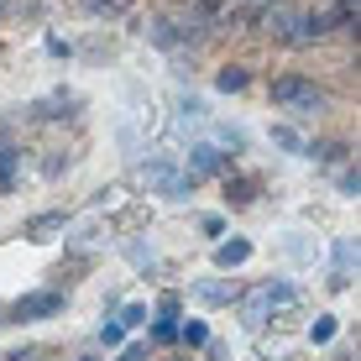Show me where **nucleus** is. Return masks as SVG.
Returning <instances> with one entry per match:
<instances>
[{
	"mask_svg": "<svg viewBox=\"0 0 361 361\" xmlns=\"http://www.w3.org/2000/svg\"><path fill=\"white\" fill-rule=\"evenodd\" d=\"M183 361H189V356H183Z\"/></svg>",
	"mask_w": 361,
	"mask_h": 361,
	"instance_id": "cd10ccee",
	"label": "nucleus"
},
{
	"mask_svg": "<svg viewBox=\"0 0 361 361\" xmlns=\"http://www.w3.org/2000/svg\"><path fill=\"white\" fill-rule=\"evenodd\" d=\"M84 6H90L94 16H121V11H126L131 0H84Z\"/></svg>",
	"mask_w": 361,
	"mask_h": 361,
	"instance_id": "f3484780",
	"label": "nucleus"
},
{
	"mask_svg": "<svg viewBox=\"0 0 361 361\" xmlns=\"http://www.w3.org/2000/svg\"><path fill=\"white\" fill-rule=\"evenodd\" d=\"M199 231H204V235H220V231H226V220H220V215H199Z\"/></svg>",
	"mask_w": 361,
	"mask_h": 361,
	"instance_id": "5701e85b",
	"label": "nucleus"
},
{
	"mask_svg": "<svg viewBox=\"0 0 361 361\" xmlns=\"http://www.w3.org/2000/svg\"><path fill=\"white\" fill-rule=\"evenodd\" d=\"M178 309H183L178 293H163V298H157V319H168V325H178Z\"/></svg>",
	"mask_w": 361,
	"mask_h": 361,
	"instance_id": "4468645a",
	"label": "nucleus"
},
{
	"mask_svg": "<svg viewBox=\"0 0 361 361\" xmlns=\"http://www.w3.org/2000/svg\"><path fill=\"white\" fill-rule=\"evenodd\" d=\"M341 152H345L341 142H314V147H304V157H319V163H335Z\"/></svg>",
	"mask_w": 361,
	"mask_h": 361,
	"instance_id": "2eb2a0df",
	"label": "nucleus"
},
{
	"mask_svg": "<svg viewBox=\"0 0 361 361\" xmlns=\"http://www.w3.org/2000/svg\"><path fill=\"white\" fill-rule=\"evenodd\" d=\"M152 341H157V345L178 341V325H168V319H157V325H152Z\"/></svg>",
	"mask_w": 361,
	"mask_h": 361,
	"instance_id": "412c9836",
	"label": "nucleus"
},
{
	"mask_svg": "<svg viewBox=\"0 0 361 361\" xmlns=\"http://www.w3.org/2000/svg\"><path fill=\"white\" fill-rule=\"evenodd\" d=\"M341 194H361V173H356V168L341 173Z\"/></svg>",
	"mask_w": 361,
	"mask_h": 361,
	"instance_id": "4be33fe9",
	"label": "nucleus"
},
{
	"mask_svg": "<svg viewBox=\"0 0 361 361\" xmlns=\"http://www.w3.org/2000/svg\"><path fill=\"white\" fill-rule=\"evenodd\" d=\"M257 189H262L257 178H235V173H226V199H231L235 209H246V204H252V199H257Z\"/></svg>",
	"mask_w": 361,
	"mask_h": 361,
	"instance_id": "1a4fd4ad",
	"label": "nucleus"
},
{
	"mask_svg": "<svg viewBox=\"0 0 361 361\" xmlns=\"http://www.w3.org/2000/svg\"><path fill=\"white\" fill-rule=\"evenodd\" d=\"M199 351H204L209 361H231V345H226V341H215V335H209V341L199 345Z\"/></svg>",
	"mask_w": 361,
	"mask_h": 361,
	"instance_id": "aec40b11",
	"label": "nucleus"
},
{
	"mask_svg": "<svg viewBox=\"0 0 361 361\" xmlns=\"http://www.w3.org/2000/svg\"><path fill=\"white\" fill-rule=\"evenodd\" d=\"M136 325H147V304H126L121 309V330H136Z\"/></svg>",
	"mask_w": 361,
	"mask_h": 361,
	"instance_id": "dca6fc26",
	"label": "nucleus"
},
{
	"mask_svg": "<svg viewBox=\"0 0 361 361\" xmlns=\"http://www.w3.org/2000/svg\"><path fill=\"white\" fill-rule=\"evenodd\" d=\"M6 6H11V0H0V16H6Z\"/></svg>",
	"mask_w": 361,
	"mask_h": 361,
	"instance_id": "393cba45",
	"label": "nucleus"
},
{
	"mask_svg": "<svg viewBox=\"0 0 361 361\" xmlns=\"http://www.w3.org/2000/svg\"><path fill=\"white\" fill-rule=\"evenodd\" d=\"M272 147H283V152H304V136L293 126H272Z\"/></svg>",
	"mask_w": 361,
	"mask_h": 361,
	"instance_id": "f8f14e48",
	"label": "nucleus"
},
{
	"mask_svg": "<svg viewBox=\"0 0 361 361\" xmlns=\"http://www.w3.org/2000/svg\"><path fill=\"white\" fill-rule=\"evenodd\" d=\"M283 304H293V283H267V288L252 298V314L257 309H283Z\"/></svg>",
	"mask_w": 361,
	"mask_h": 361,
	"instance_id": "6e6552de",
	"label": "nucleus"
},
{
	"mask_svg": "<svg viewBox=\"0 0 361 361\" xmlns=\"http://www.w3.org/2000/svg\"><path fill=\"white\" fill-rule=\"evenodd\" d=\"M99 341H105V345H121V341H126V330H121V319H105V325H99Z\"/></svg>",
	"mask_w": 361,
	"mask_h": 361,
	"instance_id": "6ab92c4d",
	"label": "nucleus"
},
{
	"mask_svg": "<svg viewBox=\"0 0 361 361\" xmlns=\"http://www.w3.org/2000/svg\"><path fill=\"white\" fill-rule=\"evenodd\" d=\"M63 304H68L63 288H37V293H21L16 304H11V319H16V325H27V319H53V314H63Z\"/></svg>",
	"mask_w": 361,
	"mask_h": 361,
	"instance_id": "f03ea898",
	"label": "nucleus"
},
{
	"mask_svg": "<svg viewBox=\"0 0 361 361\" xmlns=\"http://www.w3.org/2000/svg\"><path fill=\"white\" fill-rule=\"evenodd\" d=\"M246 84H252V73H246L241 63H231V68H220V73H215V90H220V94H241Z\"/></svg>",
	"mask_w": 361,
	"mask_h": 361,
	"instance_id": "9d476101",
	"label": "nucleus"
},
{
	"mask_svg": "<svg viewBox=\"0 0 361 361\" xmlns=\"http://www.w3.org/2000/svg\"><path fill=\"white\" fill-rule=\"evenodd\" d=\"M194 293L204 298V304H226V298H231V288H220V283H199Z\"/></svg>",
	"mask_w": 361,
	"mask_h": 361,
	"instance_id": "a211bd4d",
	"label": "nucleus"
},
{
	"mask_svg": "<svg viewBox=\"0 0 361 361\" xmlns=\"http://www.w3.org/2000/svg\"><path fill=\"white\" fill-rule=\"evenodd\" d=\"M121 361H142V345H126V351H121Z\"/></svg>",
	"mask_w": 361,
	"mask_h": 361,
	"instance_id": "b1692460",
	"label": "nucleus"
},
{
	"mask_svg": "<svg viewBox=\"0 0 361 361\" xmlns=\"http://www.w3.org/2000/svg\"><path fill=\"white\" fill-rule=\"evenodd\" d=\"M0 325H6V319H0Z\"/></svg>",
	"mask_w": 361,
	"mask_h": 361,
	"instance_id": "a878e982",
	"label": "nucleus"
},
{
	"mask_svg": "<svg viewBox=\"0 0 361 361\" xmlns=\"http://www.w3.org/2000/svg\"><path fill=\"white\" fill-rule=\"evenodd\" d=\"M189 178L199 183V178H209V173H226V152L220 147H209V142H199V147H189Z\"/></svg>",
	"mask_w": 361,
	"mask_h": 361,
	"instance_id": "7ed1b4c3",
	"label": "nucleus"
},
{
	"mask_svg": "<svg viewBox=\"0 0 361 361\" xmlns=\"http://www.w3.org/2000/svg\"><path fill=\"white\" fill-rule=\"evenodd\" d=\"M325 16H330V32H335V27H341V32H356V21H361V0H335Z\"/></svg>",
	"mask_w": 361,
	"mask_h": 361,
	"instance_id": "0eeeda50",
	"label": "nucleus"
},
{
	"mask_svg": "<svg viewBox=\"0 0 361 361\" xmlns=\"http://www.w3.org/2000/svg\"><path fill=\"white\" fill-rule=\"evenodd\" d=\"M68 226V215L63 209H42V215H32L27 226H21V235H27V241H53L58 231Z\"/></svg>",
	"mask_w": 361,
	"mask_h": 361,
	"instance_id": "20e7f679",
	"label": "nucleus"
},
{
	"mask_svg": "<svg viewBox=\"0 0 361 361\" xmlns=\"http://www.w3.org/2000/svg\"><path fill=\"white\" fill-rule=\"evenodd\" d=\"M272 105H283V110H325V90H319L314 79H304V73H283V79H272Z\"/></svg>",
	"mask_w": 361,
	"mask_h": 361,
	"instance_id": "f257e3e1",
	"label": "nucleus"
},
{
	"mask_svg": "<svg viewBox=\"0 0 361 361\" xmlns=\"http://www.w3.org/2000/svg\"><path fill=\"white\" fill-rule=\"evenodd\" d=\"M73 105H79V99L58 90V94H47V99H32V105H27V116H32V121H53V116H68Z\"/></svg>",
	"mask_w": 361,
	"mask_h": 361,
	"instance_id": "39448f33",
	"label": "nucleus"
},
{
	"mask_svg": "<svg viewBox=\"0 0 361 361\" xmlns=\"http://www.w3.org/2000/svg\"><path fill=\"white\" fill-rule=\"evenodd\" d=\"M189 6H194V0H189Z\"/></svg>",
	"mask_w": 361,
	"mask_h": 361,
	"instance_id": "bb28decb",
	"label": "nucleus"
},
{
	"mask_svg": "<svg viewBox=\"0 0 361 361\" xmlns=\"http://www.w3.org/2000/svg\"><path fill=\"white\" fill-rule=\"evenodd\" d=\"M335 330H341V325H335V314H319L314 325H309V341L325 345V341H335Z\"/></svg>",
	"mask_w": 361,
	"mask_h": 361,
	"instance_id": "ddd939ff",
	"label": "nucleus"
},
{
	"mask_svg": "<svg viewBox=\"0 0 361 361\" xmlns=\"http://www.w3.org/2000/svg\"><path fill=\"white\" fill-rule=\"evenodd\" d=\"M246 257H252V241H246V235H231V241H220V246H215V267H220V272L241 267Z\"/></svg>",
	"mask_w": 361,
	"mask_h": 361,
	"instance_id": "423d86ee",
	"label": "nucleus"
},
{
	"mask_svg": "<svg viewBox=\"0 0 361 361\" xmlns=\"http://www.w3.org/2000/svg\"><path fill=\"white\" fill-rule=\"evenodd\" d=\"M178 341L189 345V351H199V345L209 341V325H204V319H189V325H178Z\"/></svg>",
	"mask_w": 361,
	"mask_h": 361,
	"instance_id": "9b49d317",
	"label": "nucleus"
}]
</instances>
